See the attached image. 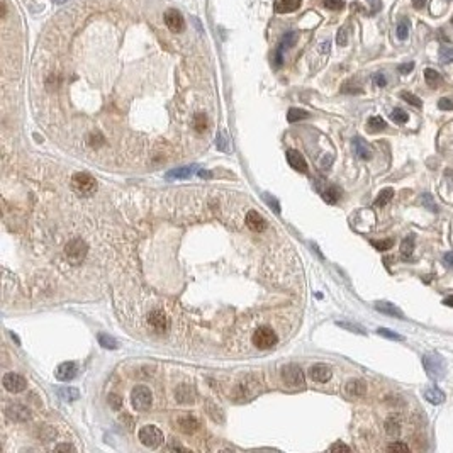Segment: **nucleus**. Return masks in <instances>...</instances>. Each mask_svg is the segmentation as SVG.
Segmentation results:
<instances>
[{
	"label": "nucleus",
	"mask_w": 453,
	"mask_h": 453,
	"mask_svg": "<svg viewBox=\"0 0 453 453\" xmlns=\"http://www.w3.org/2000/svg\"><path fill=\"white\" fill-rule=\"evenodd\" d=\"M377 333H379L380 336H384V338H389V340H396V341H403L404 340V336L397 335V333L391 331V330H386V328H380V330H377Z\"/></svg>",
	"instance_id": "obj_39"
},
{
	"label": "nucleus",
	"mask_w": 453,
	"mask_h": 453,
	"mask_svg": "<svg viewBox=\"0 0 453 453\" xmlns=\"http://www.w3.org/2000/svg\"><path fill=\"white\" fill-rule=\"evenodd\" d=\"M330 450H331V452H338V450H341V452H350V447H346L345 443H335V445H331V447H330Z\"/></svg>",
	"instance_id": "obj_56"
},
{
	"label": "nucleus",
	"mask_w": 453,
	"mask_h": 453,
	"mask_svg": "<svg viewBox=\"0 0 453 453\" xmlns=\"http://www.w3.org/2000/svg\"><path fill=\"white\" fill-rule=\"evenodd\" d=\"M216 146L219 148L221 151H226V149H228V146H226V138H224L223 132H221V134L216 138Z\"/></svg>",
	"instance_id": "obj_52"
},
{
	"label": "nucleus",
	"mask_w": 453,
	"mask_h": 453,
	"mask_svg": "<svg viewBox=\"0 0 453 453\" xmlns=\"http://www.w3.org/2000/svg\"><path fill=\"white\" fill-rule=\"evenodd\" d=\"M165 24H166V27L173 32H182L183 27H185L183 15L178 10H175V8H170V10L165 14Z\"/></svg>",
	"instance_id": "obj_13"
},
{
	"label": "nucleus",
	"mask_w": 453,
	"mask_h": 453,
	"mask_svg": "<svg viewBox=\"0 0 453 453\" xmlns=\"http://www.w3.org/2000/svg\"><path fill=\"white\" fill-rule=\"evenodd\" d=\"M309 377L314 380V382L324 384L331 379V369L324 363H316L309 369Z\"/></svg>",
	"instance_id": "obj_15"
},
{
	"label": "nucleus",
	"mask_w": 453,
	"mask_h": 453,
	"mask_svg": "<svg viewBox=\"0 0 453 453\" xmlns=\"http://www.w3.org/2000/svg\"><path fill=\"white\" fill-rule=\"evenodd\" d=\"M76 372H78V365L75 362H65L61 365H58L56 369V379L61 382H70L76 377Z\"/></svg>",
	"instance_id": "obj_14"
},
{
	"label": "nucleus",
	"mask_w": 453,
	"mask_h": 453,
	"mask_svg": "<svg viewBox=\"0 0 453 453\" xmlns=\"http://www.w3.org/2000/svg\"><path fill=\"white\" fill-rule=\"evenodd\" d=\"M391 119L397 124H406L408 122V119H409V115L403 109H394L392 110V114H391Z\"/></svg>",
	"instance_id": "obj_36"
},
{
	"label": "nucleus",
	"mask_w": 453,
	"mask_h": 453,
	"mask_svg": "<svg viewBox=\"0 0 453 453\" xmlns=\"http://www.w3.org/2000/svg\"><path fill=\"white\" fill-rule=\"evenodd\" d=\"M369 131L370 132H379V131H384L387 127V124H386V121H384L382 117H379V115H374V117H370L369 119Z\"/></svg>",
	"instance_id": "obj_29"
},
{
	"label": "nucleus",
	"mask_w": 453,
	"mask_h": 453,
	"mask_svg": "<svg viewBox=\"0 0 453 453\" xmlns=\"http://www.w3.org/2000/svg\"><path fill=\"white\" fill-rule=\"evenodd\" d=\"M389 452H409V447L404 445V443H391L387 447Z\"/></svg>",
	"instance_id": "obj_48"
},
{
	"label": "nucleus",
	"mask_w": 453,
	"mask_h": 453,
	"mask_svg": "<svg viewBox=\"0 0 453 453\" xmlns=\"http://www.w3.org/2000/svg\"><path fill=\"white\" fill-rule=\"evenodd\" d=\"M443 262H445V265L448 268L453 267V251H448V253L443 255Z\"/></svg>",
	"instance_id": "obj_57"
},
{
	"label": "nucleus",
	"mask_w": 453,
	"mask_h": 453,
	"mask_svg": "<svg viewBox=\"0 0 453 453\" xmlns=\"http://www.w3.org/2000/svg\"><path fill=\"white\" fill-rule=\"evenodd\" d=\"M375 309L379 311V313H384L387 316H392V318H399V319H404V314L401 309H397L394 304H391V302H377L375 304Z\"/></svg>",
	"instance_id": "obj_23"
},
{
	"label": "nucleus",
	"mask_w": 453,
	"mask_h": 453,
	"mask_svg": "<svg viewBox=\"0 0 453 453\" xmlns=\"http://www.w3.org/2000/svg\"><path fill=\"white\" fill-rule=\"evenodd\" d=\"M302 0H275V8L277 14H287V12H294L301 7Z\"/></svg>",
	"instance_id": "obj_21"
},
{
	"label": "nucleus",
	"mask_w": 453,
	"mask_h": 453,
	"mask_svg": "<svg viewBox=\"0 0 453 453\" xmlns=\"http://www.w3.org/2000/svg\"><path fill=\"white\" fill-rule=\"evenodd\" d=\"M109 404H110V408H112V409L119 411V409L122 408V399L117 394H110L109 396Z\"/></svg>",
	"instance_id": "obj_44"
},
{
	"label": "nucleus",
	"mask_w": 453,
	"mask_h": 453,
	"mask_svg": "<svg viewBox=\"0 0 453 453\" xmlns=\"http://www.w3.org/2000/svg\"><path fill=\"white\" fill-rule=\"evenodd\" d=\"M148 324L155 333H165V331H168V328H170L168 318H166V314L160 309H155L148 314Z\"/></svg>",
	"instance_id": "obj_9"
},
{
	"label": "nucleus",
	"mask_w": 453,
	"mask_h": 453,
	"mask_svg": "<svg viewBox=\"0 0 453 453\" xmlns=\"http://www.w3.org/2000/svg\"><path fill=\"white\" fill-rule=\"evenodd\" d=\"M370 243H372V246H375L379 251H387V250H391L392 245H394L392 239H386V241H375V239H372Z\"/></svg>",
	"instance_id": "obj_40"
},
{
	"label": "nucleus",
	"mask_w": 453,
	"mask_h": 453,
	"mask_svg": "<svg viewBox=\"0 0 453 453\" xmlns=\"http://www.w3.org/2000/svg\"><path fill=\"white\" fill-rule=\"evenodd\" d=\"M277 341H279V336H277V333L268 326L258 328V330L253 333V345L258 350H270L277 345Z\"/></svg>",
	"instance_id": "obj_5"
},
{
	"label": "nucleus",
	"mask_w": 453,
	"mask_h": 453,
	"mask_svg": "<svg viewBox=\"0 0 453 453\" xmlns=\"http://www.w3.org/2000/svg\"><path fill=\"white\" fill-rule=\"evenodd\" d=\"M440 59H442V63H452L453 61V48H447V46L440 48Z\"/></svg>",
	"instance_id": "obj_38"
},
{
	"label": "nucleus",
	"mask_w": 453,
	"mask_h": 453,
	"mask_svg": "<svg viewBox=\"0 0 453 453\" xmlns=\"http://www.w3.org/2000/svg\"><path fill=\"white\" fill-rule=\"evenodd\" d=\"M452 24H453V17H452Z\"/></svg>",
	"instance_id": "obj_62"
},
{
	"label": "nucleus",
	"mask_w": 453,
	"mask_h": 453,
	"mask_svg": "<svg viewBox=\"0 0 453 453\" xmlns=\"http://www.w3.org/2000/svg\"><path fill=\"white\" fill-rule=\"evenodd\" d=\"M104 141H105V139H104V136H102L100 132H92L90 138H88V144H90V146H95V148H97V146H100V144L104 143Z\"/></svg>",
	"instance_id": "obj_43"
},
{
	"label": "nucleus",
	"mask_w": 453,
	"mask_h": 453,
	"mask_svg": "<svg viewBox=\"0 0 453 453\" xmlns=\"http://www.w3.org/2000/svg\"><path fill=\"white\" fill-rule=\"evenodd\" d=\"M246 226L255 233H262L267 229V221L263 219L262 214H258L256 211H250L246 214Z\"/></svg>",
	"instance_id": "obj_17"
},
{
	"label": "nucleus",
	"mask_w": 453,
	"mask_h": 453,
	"mask_svg": "<svg viewBox=\"0 0 453 453\" xmlns=\"http://www.w3.org/2000/svg\"><path fill=\"white\" fill-rule=\"evenodd\" d=\"M396 32H397V37H399L401 41H404L406 37H408V34H409V20H408V19H403V20H401V22L397 24Z\"/></svg>",
	"instance_id": "obj_34"
},
{
	"label": "nucleus",
	"mask_w": 453,
	"mask_h": 453,
	"mask_svg": "<svg viewBox=\"0 0 453 453\" xmlns=\"http://www.w3.org/2000/svg\"><path fill=\"white\" fill-rule=\"evenodd\" d=\"M282 380L287 387L292 389H302L306 386V379H304V372L296 363H289V365L282 367Z\"/></svg>",
	"instance_id": "obj_2"
},
{
	"label": "nucleus",
	"mask_w": 453,
	"mask_h": 453,
	"mask_svg": "<svg viewBox=\"0 0 453 453\" xmlns=\"http://www.w3.org/2000/svg\"><path fill=\"white\" fill-rule=\"evenodd\" d=\"M413 250H414V236L404 238L403 243H401V255H403L404 258H409V256L413 255Z\"/></svg>",
	"instance_id": "obj_30"
},
{
	"label": "nucleus",
	"mask_w": 453,
	"mask_h": 453,
	"mask_svg": "<svg viewBox=\"0 0 453 453\" xmlns=\"http://www.w3.org/2000/svg\"><path fill=\"white\" fill-rule=\"evenodd\" d=\"M367 392V386L365 382L360 379H353V380H348V384H346V394L352 396V397H362L365 396Z\"/></svg>",
	"instance_id": "obj_20"
},
{
	"label": "nucleus",
	"mask_w": 453,
	"mask_h": 453,
	"mask_svg": "<svg viewBox=\"0 0 453 453\" xmlns=\"http://www.w3.org/2000/svg\"><path fill=\"white\" fill-rule=\"evenodd\" d=\"M138 438H139V442L148 448H158L161 443H163V433H161L160 428H156V426H153V425L143 426L138 433Z\"/></svg>",
	"instance_id": "obj_7"
},
{
	"label": "nucleus",
	"mask_w": 453,
	"mask_h": 453,
	"mask_svg": "<svg viewBox=\"0 0 453 453\" xmlns=\"http://www.w3.org/2000/svg\"><path fill=\"white\" fill-rule=\"evenodd\" d=\"M421 202L425 204V206H428L431 211L433 212H437L438 209H437V206H435V202H433V197H431L430 194H423V197H421Z\"/></svg>",
	"instance_id": "obj_47"
},
{
	"label": "nucleus",
	"mask_w": 453,
	"mask_h": 453,
	"mask_svg": "<svg viewBox=\"0 0 453 453\" xmlns=\"http://www.w3.org/2000/svg\"><path fill=\"white\" fill-rule=\"evenodd\" d=\"M423 367H425L426 374H428L430 379L433 380H440L445 377V372H447V362L443 357H440L437 353H431V355H425L423 357Z\"/></svg>",
	"instance_id": "obj_1"
},
{
	"label": "nucleus",
	"mask_w": 453,
	"mask_h": 453,
	"mask_svg": "<svg viewBox=\"0 0 453 453\" xmlns=\"http://www.w3.org/2000/svg\"><path fill=\"white\" fill-rule=\"evenodd\" d=\"M426 3V0H413V7L414 8H423Z\"/></svg>",
	"instance_id": "obj_58"
},
{
	"label": "nucleus",
	"mask_w": 453,
	"mask_h": 453,
	"mask_svg": "<svg viewBox=\"0 0 453 453\" xmlns=\"http://www.w3.org/2000/svg\"><path fill=\"white\" fill-rule=\"evenodd\" d=\"M2 386H3V389H5L7 392H12V394H19V392L25 391V387H27V382H25V379L22 377V375L14 374V372H8V374L3 375Z\"/></svg>",
	"instance_id": "obj_8"
},
{
	"label": "nucleus",
	"mask_w": 453,
	"mask_h": 453,
	"mask_svg": "<svg viewBox=\"0 0 453 453\" xmlns=\"http://www.w3.org/2000/svg\"><path fill=\"white\" fill-rule=\"evenodd\" d=\"M263 199H265V202H267L270 207H273V211H275L277 214H279V212H280V204H279V200H277L275 197H270L268 194H265V195H263Z\"/></svg>",
	"instance_id": "obj_45"
},
{
	"label": "nucleus",
	"mask_w": 453,
	"mask_h": 453,
	"mask_svg": "<svg viewBox=\"0 0 453 453\" xmlns=\"http://www.w3.org/2000/svg\"><path fill=\"white\" fill-rule=\"evenodd\" d=\"M195 397H197V392L190 384H180L175 389V401L178 404H192L195 401Z\"/></svg>",
	"instance_id": "obj_11"
},
{
	"label": "nucleus",
	"mask_w": 453,
	"mask_h": 453,
	"mask_svg": "<svg viewBox=\"0 0 453 453\" xmlns=\"http://www.w3.org/2000/svg\"><path fill=\"white\" fill-rule=\"evenodd\" d=\"M425 80L431 88H438L443 82L442 75H440L437 70H433V68H426L425 70Z\"/></svg>",
	"instance_id": "obj_25"
},
{
	"label": "nucleus",
	"mask_w": 453,
	"mask_h": 453,
	"mask_svg": "<svg viewBox=\"0 0 453 453\" xmlns=\"http://www.w3.org/2000/svg\"><path fill=\"white\" fill-rule=\"evenodd\" d=\"M306 117H309V114H307L306 110L296 109V107L290 109L289 114H287V121L289 122H297V121H301V119H306Z\"/></svg>",
	"instance_id": "obj_31"
},
{
	"label": "nucleus",
	"mask_w": 453,
	"mask_h": 453,
	"mask_svg": "<svg viewBox=\"0 0 453 453\" xmlns=\"http://www.w3.org/2000/svg\"><path fill=\"white\" fill-rule=\"evenodd\" d=\"M54 2H58V3H63V2H66V0H54Z\"/></svg>",
	"instance_id": "obj_61"
},
{
	"label": "nucleus",
	"mask_w": 453,
	"mask_h": 453,
	"mask_svg": "<svg viewBox=\"0 0 453 453\" xmlns=\"http://www.w3.org/2000/svg\"><path fill=\"white\" fill-rule=\"evenodd\" d=\"M99 345H102L104 348H109V350H115V348H117V341H115L112 336L105 335V333H100V335H99Z\"/></svg>",
	"instance_id": "obj_33"
},
{
	"label": "nucleus",
	"mask_w": 453,
	"mask_h": 453,
	"mask_svg": "<svg viewBox=\"0 0 453 453\" xmlns=\"http://www.w3.org/2000/svg\"><path fill=\"white\" fill-rule=\"evenodd\" d=\"M166 450H170V452H172V450H178V452H187V448H185V447H182V445H180V443H175V442H173V440H172V442H170V443H168V445H166Z\"/></svg>",
	"instance_id": "obj_54"
},
{
	"label": "nucleus",
	"mask_w": 453,
	"mask_h": 453,
	"mask_svg": "<svg viewBox=\"0 0 453 453\" xmlns=\"http://www.w3.org/2000/svg\"><path fill=\"white\" fill-rule=\"evenodd\" d=\"M87 253H88V246L82 238L71 239L65 246V255L71 265H80L87 258Z\"/></svg>",
	"instance_id": "obj_3"
},
{
	"label": "nucleus",
	"mask_w": 453,
	"mask_h": 453,
	"mask_svg": "<svg viewBox=\"0 0 453 453\" xmlns=\"http://www.w3.org/2000/svg\"><path fill=\"white\" fill-rule=\"evenodd\" d=\"M131 403H132V408H134L136 411H139V413L148 411V409L151 408V403H153L151 391H149L146 386H136L131 391Z\"/></svg>",
	"instance_id": "obj_4"
},
{
	"label": "nucleus",
	"mask_w": 453,
	"mask_h": 453,
	"mask_svg": "<svg viewBox=\"0 0 453 453\" xmlns=\"http://www.w3.org/2000/svg\"><path fill=\"white\" fill-rule=\"evenodd\" d=\"M321 195H323V199L326 200L328 204H336V202H338V199H340V195H341V192H340L338 187L330 185L326 190L321 192Z\"/></svg>",
	"instance_id": "obj_27"
},
{
	"label": "nucleus",
	"mask_w": 453,
	"mask_h": 453,
	"mask_svg": "<svg viewBox=\"0 0 453 453\" xmlns=\"http://www.w3.org/2000/svg\"><path fill=\"white\" fill-rule=\"evenodd\" d=\"M392 197H394V190H392V189H384V190H380L379 197L375 199V206H377V207L387 206V204L392 200Z\"/></svg>",
	"instance_id": "obj_28"
},
{
	"label": "nucleus",
	"mask_w": 453,
	"mask_h": 453,
	"mask_svg": "<svg viewBox=\"0 0 453 453\" xmlns=\"http://www.w3.org/2000/svg\"><path fill=\"white\" fill-rule=\"evenodd\" d=\"M258 386H260V384L256 382L255 377L248 375V377L238 386V397H239V399L250 401L251 397H253L256 392H258Z\"/></svg>",
	"instance_id": "obj_12"
},
{
	"label": "nucleus",
	"mask_w": 453,
	"mask_h": 453,
	"mask_svg": "<svg viewBox=\"0 0 453 453\" xmlns=\"http://www.w3.org/2000/svg\"><path fill=\"white\" fill-rule=\"evenodd\" d=\"M374 83L377 85V87H386L387 85V78L384 73H375L374 75Z\"/></svg>",
	"instance_id": "obj_50"
},
{
	"label": "nucleus",
	"mask_w": 453,
	"mask_h": 453,
	"mask_svg": "<svg viewBox=\"0 0 453 453\" xmlns=\"http://www.w3.org/2000/svg\"><path fill=\"white\" fill-rule=\"evenodd\" d=\"M194 127L197 132H206L207 131V117L202 112L195 114L194 117Z\"/></svg>",
	"instance_id": "obj_32"
},
{
	"label": "nucleus",
	"mask_w": 453,
	"mask_h": 453,
	"mask_svg": "<svg viewBox=\"0 0 453 453\" xmlns=\"http://www.w3.org/2000/svg\"><path fill=\"white\" fill-rule=\"evenodd\" d=\"M353 149H355V153H357V156L362 158V160H370L372 158V149L362 138L353 139Z\"/></svg>",
	"instance_id": "obj_22"
},
{
	"label": "nucleus",
	"mask_w": 453,
	"mask_h": 453,
	"mask_svg": "<svg viewBox=\"0 0 453 453\" xmlns=\"http://www.w3.org/2000/svg\"><path fill=\"white\" fill-rule=\"evenodd\" d=\"M54 452H75V448L71 445H68V443H61V445L54 447Z\"/></svg>",
	"instance_id": "obj_55"
},
{
	"label": "nucleus",
	"mask_w": 453,
	"mask_h": 453,
	"mask_svg": "<svg viewBox=\"0 0 453 453\" xmlns=\"http://www.w3.org/2000/svg\"><path fill=\"white\" fill-rule=\"evenodd\" d=\"M423 396H425V399L428 401V403H431V404H442V403H445V394H443V392L440 391L438 387L425 389Z\"/></svg>",
	"instance_id": "obj_24"
},
{
	"label": "nucleus",
	"mask_w": 453,
	"mask_h": 453,
	"mask_svg": "<svg viewBox=\"0 0 453 453\" xmlns=\"http://www.w3.org/2000/svg\"><path fill=\"white\" fill-rule=\"evenodd\" d=\"M177 425H178V430H180L182 433H185V435H194L195 431L199 430L200 423H199L197 418H194V416H190V414H187V416L178 418Z\"/></svg>",
	"instance_id": "obj_16"
},
{
	"label": "nucleus",
	"mask_w": 453,
	"mask_h": 453,
	"mask_svg": "<svg viewBox=\"0 0 453 453\" xmlns=\"http://www.w3.org/2000/svg\"><path fill=\"white\" fill-rule=\"evenodd\" d=\"M71 185L73 189L82 195H92L97 190V180L92 177L90 173L78 172L71 177Z\"/></svg>",
	"instance_id": "obj_6"
},
{
	"label": "nucleus",
	"mask_w": 453,
	"mask_h": 453,
	"mask_svg": "<svg viewBox=\"0 0 453 453\" xmlns=\"http://www.w3.org/2000/svg\"><path fill=\"white\" fill-rule=\"evenodd\" d=\"M443 304H447V306H453V297H448V299H445V301H443Z\"/></svg>",
	"instance_id": "obj_59"
},
{
	"label": "nucleus",
	"mask_w": 453,
	"mask_h": 453,
	"mask_svg": "<svg viewBox=\"0 0 453 453\" xmlns=\"http://www.w3.org/2000/svg\"><path fill=\"white\" fill-rule=\"evenodd\" d=\"M5 416L8 418L10 421H15V423H25L31 420V411H29L27 408H25L24 404H10L8 408L5 409Z\"/></svg>",
	"instance_id": "obj_10"
},
{
	"label": "nucleus",
	"mask_w": 453,
	"mask_h": 453,
	"mask_svg": "<svg viewBox=\"0 0 453 453\" xmlns=\"http://www.w3.org/2000/svg\"><path fill=\"white\" fill-rule=\"evenodd\" d=\"M438 109H442V110H453V100L448 99V97H443V99L438 100Z\"/></svg>",
	"instance_id": "obj_46"
},
{
	"label": "nucleus",
	"mask_w": 453,
	"mask_h": 453,
	"mask_svg": "<svg viewBox=\"0 0 453 453\" xmlns=\"http://www.w3.org/2000/svg\"><path fill=\"white\" fill-rule=\"evenodd\" d=\"M341 92L343 93H360L362 88L360 87H355L352 83H345L343 87H341Z\"/></svg>",
	"instance_id": "obj_49"
},
{
	"label": "nucleus",
	"mask_w": 453,
	"mask_h": 453,
	"mask_svg": "<svg viewBox=\"0 0 453 453\" xmlns=\"http://www.w3.org/2000/svg\"><path fill=\"white\" fill-rule=\"evenodd\" d=\"M413 68H414V63L411 61V63H403V65H399V73H403V75H408V73H411L413 71Z\"/></svg>",
	"instance_id": "obj_51"
},
{
	"label": "nucleus",
	"mask_w": 453,
	"mask_h": 453,
	"mask_svg": "<svg viewBox=\"0 0 453 453\" xmlns=\"http://www.w3.org/2000/svg\"><path fill=\"white\" fill-rule=\"evenodd\" d=\"M58 396H59V399L66 401V403H71V401L78 399L80 392L73 387H61V389H58Z\"/></svg>",
	"instance_id": "obj_26"
},
{
	"label": "nucleus",
	"mask_w": 453,
	"mask_h": 453,
	"mask_svg": "<svg viewBox=\"0 0 453 453\" xmlns=\"http://www.w3.org/2000/svg\"><path fill=\"white\" fill-rule=\"evenodd\" d=\"M346 42H348V32H346V29H340V32H338V44L340 46H345Z\"/></svg>",
	"instance_id": "obj_53"
},
{
	"label": "nucleus",
	"mask_w": 453,
	"mask_h": 453,
	"mask_svg": "<svg viewBox=\"0 0 453 453\" xmlns=\"http://www.w3.org/2000/svg\"><path fill=\"white\" fill-rule=\"evenodd\" d=\"M340 328H343V330H348L352 333H360V335H365V330H363L362 326H358V324H352V323H336Z\"/></svg>",
	"instance_id": "obj_41"
},
{
	"label": "nucleus",
	"mask_w": 453,
	"mask_h": 453,
	"mask_svg": "<svg viewBox=\"0 0 453 453\" xmlns=\"http://www.w3.org/2000/svg\"><path fill=\"white\" fill-rule=\"evenodd\" d=\"M199 175L202 178H211V173H209V172H199Z\"/></svg>",
	"instance_id": "obj_60"
},
{
	"label": "nucleus",
	"mask_w": 453,
	"mask_h": 453,
	"mask_svg": "<svg viewBox=\"0 0 453 453\" xmlns=\"http://www.w3.org/2000/svg\"><path fill=\"white\" fill-rule=\"evenodd\" d=\"M195 168H197L195 165H190V166H182V168L170 170V172L165 175V178L166 180H183V178H190L192 175H194Z\"/></svg>",
	"instance_id": "obj_19"
},
{
	"label": "nucleus",
	"mask_w": 453,
	"mask_h": 453,
	"mask_svg": "<svg viewBox=\"0 0 453 453\" xmlns=\"http://www.w3.org/2000/svg\"><path fill=\"white\" fill-rule=\"evenodd\" d=\"M324 7L330 10H341L345 7V2L343 0H324Z\"/></svg>",
	"instance_id": "obj_42"
},
{
	"label": "nucleus",
	"mask_w": 453,
	"mask_h": 453,
	"mask_svg": "<svg viewBox=\"0 0 453 453\" xmlns=\"http://www.w3.org/2000/svg\"><path fill=\"white\" fill-rule=\"evenodd\" d=\"M287 161L294 170H297V172H301V173L307 172V163H306L304 156H302L297 149H289L287 151Z\"/></svg>",
	"instance_id": "obj_18"
},
{
	"label": "nucleus",
	"mask_w": 453,
	"mask_h": 453,
	"mask_svg": "<svg viewBox=\"0 0 453 453\" xmlns=\"http://www.w3.org/2000/svg\"><path fill=\"white\" fill-rule=\"evenodd\" d=\"M401 97H403V100H406L408 104L414 105V107H418V109H421V107H423L421 99H420V97H416V95H414V93H411V92H403V93H401Z\"/></svg>",
	"instance_id": "obj_35"
},
{
	"label": "nucleus",
	"mask_w": 453,
	"mask_h": 453,
	"mask_svg": "<svg viewBox=\"0 0 453 453\" xmlns=\"http://www.w3.org/2000/svg\"><path fill=\"white\" fill-rule=\"evenodd\" d=\"M386 431H387L389 437H397V435L401 433L399 423H397L396 420H389V421L386 423Z\"/></svg>",
	"instance_id": "obj_37"
}]
</instances>
